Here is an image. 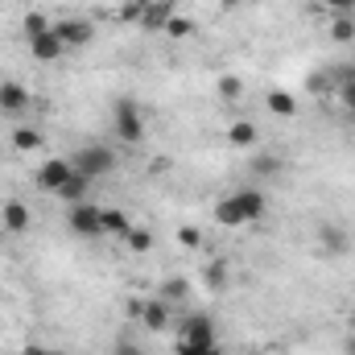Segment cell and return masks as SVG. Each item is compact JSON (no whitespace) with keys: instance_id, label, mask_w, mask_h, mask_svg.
I'll list each match as a JSON object with an SVG mask.
<instances>
[{"instance_id":"6da1fadb","label":"cell","mask_w":355,"mask_h":355,"mask_svg":"<svg viewBox=\"0 0 355 355\" xmlns=\"http://www.w3.org/2000/svg\"><path fill=\"white\" fill-rule=\"evenodd\" d=\"M215 223L219 227H244V223H261L268 215V194L261 186H244V190H236V194H227V198H219L215 202Z\"/></svg>"},{"instance_id":"7a4b0ae2","label":"cell","mask_w":355,"mask_h":355,"mask_svg":"<svg viewBox=\"0 0 355 355\" xmlns=\"http://www.w3.org/2000/svg\"><path fill=\"white\" fill-rule=\"evenodd\" d=\"M174 355H219V327L211 314H190L178 327Z\"/></svg>"},{"instance_id":"3957f363","label":"cell","mask_w":355,"mask_h":355,"mask_svg":"<svg viewBox=\"0 0 355 355\" xmlns=\"http://www.w3.org/2000/svg\"><path fill=\"white\" fill-rule=\"evenodd\" d=\"M71 166H75V174H79V178L99 182V178H107L116 166H120V157H116V149H112V145H103V141H87V145H79V149H75Z\"/></svg>"},{"instance_id":"277c9868","label":"cell","mask_w":355,"mask_h":355,"mask_svg":"<svg viewBox=\"0 0 355 355\" xmlns=\"http://www.w3.org/2000/svg\"><path fill=\"white\" fill-rule=\"evenodd\" d=\"M112 137L120 141V145H141L145 141V107L137 103V99H116L112 103Z\"/></svg>"},{"instance_id":"5b68a950","label":"cell","mask_w":355,"mask_h":355,"mask_svg":"<svg viewBox=\"0 0 355 355\" xmlns=\"http://www.w3.org/2000/svg\"><path fill=\"white\" fill-rule=\"evenodd\" d=\"M67 227H71L79 240H99V236H103L99 207H95V202H75V207H67Z\"/></svg>"},{"instance_id":"8992f818","label":"cell","mask_w":355,"mask_h":355,"mask_svg":"<svg viewBox=\"0 0 355 355\" xmlns=\"http://www.w3.org/2000/svg\"><path fill=\"white\" fill-rule=\"evenodd\" d=\"M132 314L145 322V331H153V335H162V331H170V322H174V306L170 302H162V297H149V302H132Z\"/></svg>"},{"instance_id":"52a82bcc","label":"cell","mask_w":355,"mask_h":355,"mask_svg":"<svg viewBox=\"0 0 355 355\" xmlns=\"http://www.w3.org/2000/svg\"><path fill=\"white\" fill-rule=\"evenodd\" d=\"M54 33L62 37L67 54H71V50H87L91 42H95V25H91L87 17H67V21H54Z\"/></svg>"},{"instance_id":"ba28073f","label":"cell","mask_w":355,"mask_h":355,"mask_svg":"<svg viewBox=\"0 0 355 355\" xmlns=\"http://www.w3.org/2000/svg\"><path fill=\"white\" fill-rule=\"evenodd\" d=\"M71 174H75L71 157H46V162L37 166L33 182H37V190H46V194H58V190H62V182H67Z\"/></svg>"},{"instance_id":"9c48e42d","label":"cell","mask_w":355,"mask_h":355,"mask_svg":"<svg viewBox=\"0 0 355 355\" xmlns=\"http://www.w3.org/2000/svg\"><path fill=\"white\" fill-rule=\"evenodd\" d=\"M29 112V91H25V83H17V79H4L0 83V116H25Z\"/></svg>"},{"instance_id":"30bf717a","label":"cell","mask_w":355,"mask_h":355,"mask_svg":"<svg viewBox=\"0 0 355 355\" xmlns=\"http://www.w3.org/2000/svg\"><path fill=\"white\" fill-rule=\"evenodd\" d=\"M29 54H33L37 62H58V58L67 54V46H62V37H58V33H54V25H50L42 37H33V42H29Z\"/></svg>"},{"instance_id":"8fae6325","label":"cell","mask_w":355,"mask_h":355,"mask_svg":"<svg viewBox=\"0 0 355 355\" xmlns=\"http://www.w3.org/2000/svg\"><path fill=\"white\" fill-rule=\"evenodd\" d=\"M318 244H322L331 257H343V252L352 248V236H347V227H339V223H322V227H318Z\"/></svg>"},{"instance_id":"7c38bea8","label":"cell","mask_w":355,"mask_h":355,"mask_svg":"<svg viewBox=\"0 0 355 355\" xmlns=\"http://www.w3.org/2000/svg\"><path fill=\"white\" fill-rule=\"evenodd\" d=\"M335 95H339V103H343V112L355 120V67H343V71H335Z\"/></svg>"},{"instance_id":"4fadbf2b","label":"cell","mask_w":355,"mask_h":355,"mask_svg":"<svg viewBox=\"0 0 355 355\" xmlns=\"http://www.w3.org/2000/svg\"><path fill=\"white\" fill-rule=\"evenodd\" d=\"M0 223H4L12 236H21V232L29 227V207H25V202H17V198H8V202L0 207Z\"/></svg>"},{"instance_id":"5bb4252c","label":"cell","mask_w":355,"mask_h":355,"mask_svg":"<svg viewBox=\"0 0 355 355\" xmlns=\"http://www.w3.org/2000/svg\"><path fill=\"white\" fill-rule=\"evenodd\" d=\"M99 223H103V236H128L132 232V223H128V211H120V207H99Z\"/></svg>"},{"instance_id":"9a60e30c","label":"cell","mask_w":355,"mask_h":355,"mask_svg":"<svg viewBox=\"0 0 355 355\" xmlns=\"http://www.w3.org/2000/svg\"><path fill=\"white\" fill-rule=\"evenodd\" d=\"M87 190H91V182H87V178L71 174L67 182H62V190H58V198H62L67 207H75V202H87Z\"/></svg>"},{"instance_id":"2e32d148","label":"cell","mask_w":355,"mask_h":355,"mask_svg":"<svg viewBox=\"0 0 355 355\" xmlns=\"http://www.w3.org/2000/svg\"><path fill=\"white\" fill-rule=\"evenodd\" d=\"M227 141H232L236 149H252V145L261 141V132H257V124H248V120H236V124L227 128Z\"/></svg>"},{"instance_id":"e0dca14e","label":"cell","mask_w":355,"mask_h":355,"mask_svg":"<svg viewBox=\"0 0 355 355\" xmlns=\"http://www.w3.org/2000/svg\"><path fill=\"white\" fill-rule=\"evenodd\" d=\"M141 17H145V25H166L174 17V0H145Z\"/></svg>"},{"instance_id":"ac0fdd59","label":"cell","mask_w":355,"mask_h":355,"mask_svg":"<svg viewBox=\"0 0 355 355\" xmlns=\"http://www.w3.org/2000/svg\"><path fill=\"white\" fill-rule=\"evenodd\" d=\"M46 141H42V132L37 128H12V149L17 153H37Z\"/></svg>"},{"instance_id":"d6986e66","label":"cell","mask_w":355,"mask_h":355,"mask_svg":"<svg viewBox=\"0 0 355 355\" xmlns=\"http://www.w3.org/2000/svg\"><path fill=\"white\" fill-rule=\"evenodd\" d=\"M50 25H54V21H50L42 8H29V12H25V21H21V29H25V37H29V42H33V37H42Z\"/></svg>"},{"instance_id":"ffe728a7","label":"cell","mask_w":355,"mask_h":355,"mask_svg":"<svg viewBox=\"0 0 355 355\" xmlns=\"http://www.w3.org/2000/svg\"><path fill=\"white\" fill-rule=\"evenodd\" d=\"M268 112H277V116L289 120V116H297V99H293L289 91H272V95H268Z\"/></svg>"},{"instance_id":"44dd1931","label":"cell","mask_w":355,"mask_h":355,"mask_svg":"<svg viewBox=\"0 0 355 355\" xmlns=\"http://www.w3.org/2000/svg\"><path fill=\"white\" fill-rule=\"evenodd\" d=\"M124 244H128V252H137V257H145V252L153 248V232H149V227H132V232L124 236Z\"/></svg>"},{"instance_id":"7402d4cb","label":"cell","mask_w":355,"mask_h":355,"mask_svg":"<svg viewBox=\"0 0 355 355\" xmlns=\"http://www.w3.org/2000/svg\"><path fill=\"white\" fill-rule=\"evenodd\" d=\"M202 281H207V289H223L227 285V261H211L202 268Z\"/></svg>"},{"instance_id":"603a6c76","label":"cell","mask_w":355,"mask_h":355,"mask_svg":"<svg viewBox=\"0 0 355 355\" xmlns=\"http://www.w3.org/2000/svg\"><path fill=\"white\" fill-rule=\"evenodd\" d=\"M331 37L335 42H355V17H335L331 21Z\"/></svg>"},{"instance_id":"cb8c5ba5","label":"cell","mask_w":355,"mask_h":355,"mask_svg":"<svg viewBox=\"0 0 355 355\" xmlns=\"http://www.w3.org/2000/svg\"><path fill=\"white\" fill-rule=\"evenodd\" d=\"M219 95H223L227 103L244 99V79H236V75H223V79H219Z\"/></svg>"},{"instance_id":"d4e9b609","label":"cell","mask_w":355,"mask_h":355,"mask_svg":"<svg viewBox=\"0 0 355 355\" xmlns=\"http://www.w3.org/2000/svg\"><path fill=\"white\" fill-rule=\"evenodd\" d=\"M186 289H190V285H186L182 277L166 281V289H162V302H170V306H174V302H182V297H186Z\"/></svg>"},{"instance_id":"484cf974","label":"cell","mask_w":355,"mask_h":355,"mask_svg":"<svg viewBox=\"0 0 355 355\" xmlns=\"http://www.w3.org/2000/svg\"><path fill=\"white\" fill-rule=\"evenodd\" d=\"M252 174H281V157H257V162H252Z\"/></svg>"},{"instance_id":"4316f807","label":"cell","mask_w":355,"mask_h":355,"mask_svg":"<svg viewBox=\"0 0 355 355\" xmlns=\"http://www.w3.org/2000/svg\"><path fill=\"white\" fill-rule=\"evenodd\" d=\"M166 33H170V37H190V21H186V17H170V21H166Z\"/></svg>"},{"instance_id":"83f0119b","label":"cell","mask_w":355,"mask_h":355,"mask_svg":"<svg viewBox=\"0 0 355 355\" xmlns=\"http://www.w3.org/2000/svg\"><path fill=\"white\" fill-rule=\"evenodd\" d=\"M322 4H327L335 17H352L355 12V0H322Z\"/></svg>"},{"instance_id":"f1b7e54d","label":"cell","mask_w":355,"mask_h":355,"mask_svg":"<svg viewBox=\"0 0 355 355\" xmlns=\"http://www.w3.org/2000/svg\"><path fill=\"white\" fill-rule=\"evenodd\" d=\"M178 240H182V248H198V244H202L198 227H182V232H178Z\"/></svg>"},{"instance_id":"f546056e","label":"cell","mask_w":355,"mask_h":355,"mask_svg":"<svg viewBox=\"0 0 355 355\" xmlns=\"http://www.w3.org/2000/svg\"><path fill=\"white\" fill-rule=\"evenodd\" d=\"M112 355H145V352H141V343H128V339H120V343H112Z\"/></svg>"},{"instance_id":"4dcf8cb0","label":"cell","mask_w":355,"mask_h":355,"mask_svg":"<svg viewBox=\"0 0 355 355\" xmlns=\"http://www.w3.org/2000/svg\"><path fill=\"white\" fill-rule=\"evenodd\" d=\"M21 355H62V352H58V347H42V343H25Z\"/></svg>"},{"instance_id":"1f68e13d","label":"cell","mask_w":355,"mask_h":355,"mask_svg":"<svg viewBox=\"0 0 355 355\" xmlns=\"http://www.w3.org/2000/svg\"><path fill=\"white\" fill-rule=\"evenodd\" d=\"M343 347H347V355H355V335L347 339V343H343Z\"/></svg>"},{"instance_id":"d6a6232c","label":"cell","mask_w":355,"mask_h":355,"mask_svg":"<svg viewBox=\"0 0 355 355\" xmlns=\"http://www.w3.org/2000/svg\"><path fill=\"white\" fill-rule=\"evenodd\" d=\"M248 355H268V352H248Z\"/></svg>"},{"instance_id":"836d02e7","label":"cell","mask_w":355,"mask_h":355,"mask_svg":"<svg viewBox=\"0 0 355 355\" xmlns=\"http://www.w3.org/2000/svg\"><path fill=\"white\" fill-rule=\"evenodd\" d=\"M0 207H4V202H0Z\"/></svg>"}]
</instances>
